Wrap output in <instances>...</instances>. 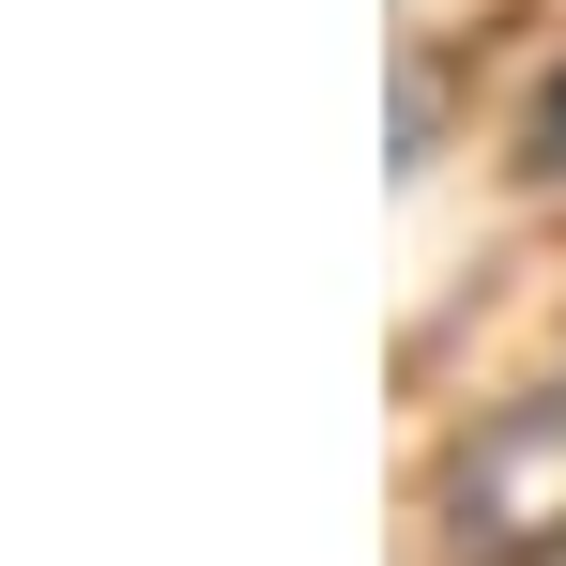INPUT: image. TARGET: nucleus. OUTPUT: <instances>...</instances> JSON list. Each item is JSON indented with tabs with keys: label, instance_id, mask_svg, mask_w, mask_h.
Masks as SVG:
<instances>
[{
	"label": "nucleus",
	"instance_id": "2",
	"mask_svg": "<svg viewBox=\"0 0 566 566\" xmlns=\"http://www.w3.org/2000/svg\"><path fill=\"white\" fill-rule=\"evenodd\" d=\"M536 154H566V77H552V107H536Z\"/></svg>",
	"mask_w": 566,
	"mask_h": 566
},
{
	"label": "nucleus",
	"instance_id": "1",
	"mask_svg": "<svg viewBox=\"0 0 566 566\" xmlns=\"http://www.w3.org/2000/svg\"><path fill=\"white\" fill-rule=\"evenodd\" d=\"M444 566H566V382L490 398L460 444H444Z\"/></svg>",
	"mask_w": 566,
	"mask_h": 566
}]
</instances>
